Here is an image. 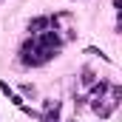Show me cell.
I'll list each match as a JSON object with an SVG mask.
<instances>
[{
	"label": "cell",
	"mask_w": 122,
	"mask_h": 122,
	"mask_svg": "<svg viewBox=\"0 0 122 122\" xmlns=\"http://www.w3.org/2000/svg\"><path fill=\"white\" fill-rule=\"evenodd\" d=\"M48 23H51L48 17H34V20H31V23H29V31H34V34H40V31L46 29Z\"/></svg>",
	"instance_id": "6da1fadb"
},
{
	"label": "cell",
	"mask_w": 122,
	"mask_h": 122,
	"mask_svg": "<svg viewBox=\"0 0 122 122\" xmlns=\"http://www.w3.org/2000/svg\"><path fill=\"white\" fill-rule=\"evenodd\" d=\"M0 91L6 94V97H9V99H11V102L17 105V108H23V99H20L17 94H14V91H11V88H9V82H0Z\"/></svg>",
	"instance_id": "7a4b0ae2"
},
{
	"label": "cell",
	"mask_w": 122,
	"mask_h": 122,
	"mask_svg": "<svg viewBox=\"0 0 122 122\" xmlns=\"http://www.w3.org/2000/svg\"><path fill=\"white\" fill-rule=\"evenodd\" d=\"M82 82H88V85L94 82V74H91V71H85V74H82Z\"/></svg>",
	"instance_id": "3957f363"
}]
</instances>
